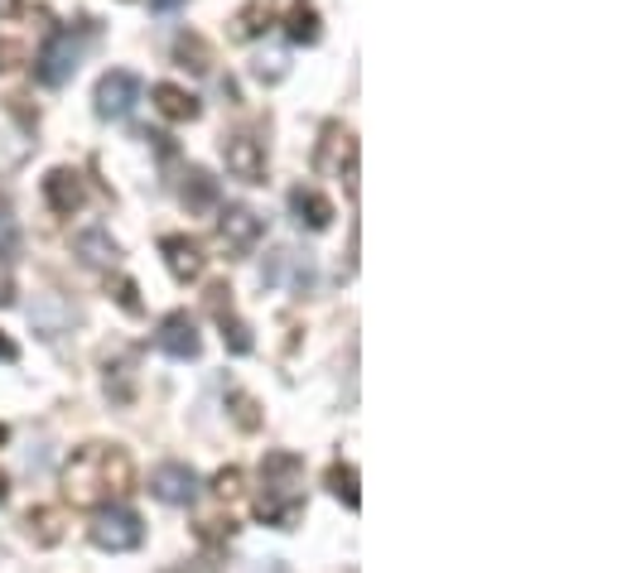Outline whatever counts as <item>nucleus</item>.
Returning <instances> with one entry per match:
<instances>
[{
  "mask_svg": "<svg viewBox=\"0 0 622 573\" xmlns=\"http://www.w3.org/2000/svg\"><path fill=\"white\" fill-rule=\"evenodd\" d=\"M43 202L58 213V217H72V213H82V202H87V188H82V174L78 169H68V165H58L43 174Z\"/></svg>",
  "mask_w": 622,
  "mask_h": 573,
  "instance_id": "12",
  "label": "nucleus"
},
{
  "mask_svg": "<svg viewBox=\"0 0 622 573\" xmlns=\"http://www.w3.org/2000/svg\"><path fill=\"white\" fill-rule=\"evenodd\" d=\"M227 415L237 419L241 434L260 429V405H256V395H246V391H227Z\"/></svg>",
  "mask_w": 622,
  "mask_h": 573,
  "instance_id": "24",
  "label": "nucleus"
},
{
  "mask_svg": "<svg viewBox=\"0 0 622 573\" xmlns=\"http://www.w3.org/2000/svg\"><path fill=\"white\" fill-rule=\"evenodd\" d=\"M174 63L188 68L194 78H203V72H213V49L203 34H179L174 39Z\"/></svg>",
  "mask_w": 622,
  "mask_h": 573,
  "instance_id": "19",
  "label": "nucleus"
},
{
  "mask_svg": "<svg viewBox=\"0 0 622 573\" xmlns=\"http://www.w3.org/2000/svg\"><path fill=\"white\" fill-rule=\"evenodd\" d=\"M174 573H217V569H213V564H179Z\"/></svg>",
  "mask_w": 622,
  "mask_h": 573,
  "instance_id": "35",
  "label": "nucleus"
},
{
  "mask_svg": "<svg viewBox=\"0 0 622 573\" xmlns=\"http://www.w3.org/2000/svg\"><path fill=\"white\" fill-rule=\"evenodd\" d=\"M289 213H295V223L309 227V231H328L333 217H338V213H333V202L318 194V188H304V184L289 188Z\"/></svg>",
  "mask_w": 622,
  "mask_h": 573,
  "instance_id": "15",
  "label": "nucleus"
},
{
  "mask_svg": "<svg viewBox=\"0 0 622 573\" xmlns=\"http://www.w3.org/2000/svg\"><path fill=\"white\" fill-rule=\"evenodd\" d=\"M72 251L82 256V266H92V270H111V266H121V246L111 241V231L107 227H87L72 237Z\"/></svg>",
  "mask_w": 622,
  "mask_h": 573,
  "instance_id": "14",
  "label": "nucleus"
},
{
  "mask_svg": "<svg viewBox=\"0 0 622 573\" xmlns=\"http://www.w3.org/2000/svg\"><path fill=\"white\" fill-rule=\"evenodd\" d=\"M20 14V0H0V20H14Z\"/></svg>",
  "mask_w": 622,
  "mask_h": 573,
  "instance_id": "33",
  "label": "nucleus"
},
{
  "mask_svg": "<svg viewBox=\"0 0 622 573\" xmlns=\"http://www.w3.org/2000/svg\"><path fill=\"white\" fill-rule=\"evenodd\" d=\"M150 492L165 506H194L198 502V473L188 463H159L150 473Z\"/></svg>",
  "mask_w": 622,
  "mask_h": 573,
  "instance_id": "10",
  "label": "nucleus"
},
{
  "mask_svg": "<svg viewBox=\"0 0 622 573\" xmlns=\"http://www.w3.org/2000/svg\"><path fill=\"white\" fill-rule=\"evenodd\" d=\"M6 438H10V429H6V424H0V444H6Z\"/></svg>",
  "mask_w": 622,
  "mask_h": 573,
  "instance_id": "38",
  "label": "nucleus"
},
{
  "mask_svg": "<svg viewBox=\"0 0 622 573\" xmlns=\"http://www.w3.org/2000/svg\"><path fill=\"white\" fill-rule=\"evenodd\" d=\"M159 256H165V266L179 285H194L203 275V246L194 237H165L159 241Z\"/></svg>",
  "mask_w": 622,
  "mask_h": 573,
  "instance_id": "13",
  "label": "nucleus"
},
{
  "mask_svg": "<svg viewBox=\"0 0 622 573\" xmlns=\"http://www.w3.org/2000/svg\"><path fill=\"white\" fill-rule=\"evenodd\" d=\"M145 540V525L136 511H126V506H101L97 511V521H92V545L97 550H111V554H126V550H136Z\"/></svg>",
  "mask_w": 622,
  "mask_h": 573,
  "instance_id": "7",
  "label": "nucleus"
},
{
  "mask_svg": "<svg viewBox=\"0 0 622 573\" xmlns=\"http://www.w3.org/2000/svg\"><path fill=\"white\" fill-rule=\"evenodd\" d=\"M256 516L275 531H295L304 516V458L299 453L275 448L260 458V492H256Z\"/></svg>",
  "mask_w": 622,
  "mask_h": 573,
  "instance_id": "2",
  "label": "nucleus"
},
{
  "mask_svg": "<svg viewBox=\"0 0 622 573\" xmlns=\"http://www.w3.org/2000/svg\"><path fill=\"white\" fill-rule=\"evenodd\" d=\"M260 285L289 289L295 299H304V294L314 289V260L304 251H295V246H275V251L266 256V266H260Z\"/></svg>",
  "mask_w": 622,
  "mask_h": 573,
  "instance_id": "5",
  "label": "nucleus"
},
{
  "mask_svg": "<svg viewBox=\"0 0 622 573\" xmlns=\"http://www.w3.org/2000/svg\"><path fill=\"white\" fill-rule=\"evenodd\" d=\"M155 111L165 116V121H198L203 107H198V97H188L184 87H174V82H155Z\"/></svg>",
  "mask_w": 622,
  "mask_h": 573,
  "instance_id": "18",
  "label": "nucleus"
},
{
  "mask_svg": "<svg viewBox=\"0 0 622 573\" xmlns=\"http://www.w3.org/2000/svg\"><path fill=\"white\" fill-rule=\"evenodd\" d=\"M231 535H237V525H231V521H203L198 525L203 545H223V540H231Z\"/></svg>",
  "mask_w": 622,
  "mask_h": 573,
  "instance_id": "30",
  "label": "nucleus"
},
{
  "mask_svg": "<svg viewBox=\"0 0 622 573\" xmlns=\"http://www.w3.org/2000/svg\"><path fill=\"white\" fill-rule=\"evenodd\" d=\"M6 496H10V477L0 473V502H6Z\"/></svg>",
  "mask_w": 622,
  "mask_h": 573,
  "instance_id": "37",
  "label": "nucleus"
},
{
  "mask_svg": "<svg viewBox=\"0 0 622 573\" xmlns=\"http://www.w3.org/2000/svg\"><path fill=\"white\" fill-rule=\"evenodd\" d=\"M275 20H280V10H275V0H246V6H241L237 14H231V39H237V43L266 39Z\"/></svg>",
  "mask_w": 622,
  "mask_h": 573,
  "instance_id": "16",
  "label": "nucleus"
},
{
  "mask_svg": "<svg viewBox=\"0 0 622 573\" xmlns=\"http://www.w3.org/2000/svg\"><path fill=\"white\" fill-rule=\"evenodd\" d=\"M260 237H266V217L256 208H246V202H231V208H223V217H217V241L227 246L231 260L251 256Z\"/></svg>",
  "mask_w": 622,
  "mask_h": 573,
  "instance_id": "6",
  "label": "nucleus"
},
{
  "mask_svg": "<svg viewBox=\"0 0 622 573\" xmlns=\"http://www.w3.org/2000/svg\"><path fill=\"white\" fill-rule=\"evenodd\" d=\"M0 362H20V347H14L6 333H0Z\"/></svg>",
  "mask_w": 622,
  "mask_h": 573,
  "instance_id": "31",
  "label": "nucleus"
},
{
  "mask_svg": "<svg viewBox=\"0 0 622 573\" xmlns=\"http://www.w3.org/2000/svg\"><path fill=\"white\" fill-rule=\"evenodd\" d=\"M251 72H256V82H266V87H275V82H285L289 78V53H280V49H266L251 63Z\"/></svg>",
  "mask_w": 622,
  "mask_h": 573,
  "instance_id": "27",
  "label": "nucleus"
},
{
  "mask_svg": "<svg viewBox=\"0 0 622 573\" xmlns=\"http://www.w3.org/2000/svg\"><path fill=\"white\" fill-rule=\"evenodd\" d=\"M24 531H29V540H34V545L53 550L58 540H63V516H58L53 506H34V511L24 516Z\"/></svg>",
  "mask_w": 622,
  "mask_h": 573,
  "instance_id": "20",
  "label": "nucleus"
},
{
  "mask_svg": "<svg viewBox=\"0 0 622 573\" xmlns=\"http://www.w3.org/2000/svg\"><path fill=\"white\" fill-rule=\"evenodd\" d=\"M97 34V24L92 20H82L78 29H53L49 39H43V49L34 58V78L43 87H63L72 72L82 68V53H87V39Z\"/></svg>",
  "mask_w": 622,
  "mask_h": 573,
  "instance_id": "3",
  "label": "nucleus"
},
{
  "mask_svg": "<svg viewBox=\"0 0 622 573\" xmlns=\"http://www.w3.org/2000/svg\"><path fill=\"white\" fill-rule=\"evenodd\" d=\"M357 482H362V477H357V467H353V463H333L328 473H324V487H328L333 496H338V502H343L347 511H357V506H362V487H357Z\"/></svg>",
  "mask_w": 622,
  "mask_h": 573,
  "instance_id": "21",
  "label": "nucleus"
},
{
  "mask_svg": "<svg viewBox=\"0 0 622 573\" xmlns=\"http://www.w3.org/2000/svg\"><path fill=\"white\" fill-rule=\"evenodd\" d=\"M179 6H188V0H150V10H155V14H174Z\"/></svg>",
  "mask_w": 622,
  "mask_h": 573,
  "instance_id": "32",
  "label": "nucleus"
},
{
  "mask_svg": "<svg viewBox=\"0 0 622 573\" xmlns=\"http://www.w3.org/2000/svg\"><path fill=\"white\" fill-rule=\"evenodd\" d=\"M24 256V237H20V223L10 217V208L0 202V266H14Z\"/></svg>",
  "mask_w": 622,
  "mask_h": 573,
  "instance_id": "25",
  "label": "nucleus"
},
{
  "mask_svg": "<svg viewBox=\"0 0 622 573\" xmlns=\"http://www.w3.org/2000/svg\"><path fill=\"white\" fill-rule=\"evenodd\" d=\"M92 101H97L101 121H126V116L136 111V101H140V78H136V72H126V68H111L107 78L97 82Z\"/></svg>",
  "mask_w": 622,
  "mask_h": 573,
  "instance_id": "8",
  "label": "nucleus"
},
{
  "mask_svg": "<svg viewBox=\"0 0 622 573\" xmlns=\"http://www.w3.org/2000/svg\"><path fill=\"white\" fill-rule=\"evenodd\" d=\"M111 294H116V304H121L130 318H140L145 304H140V285L130 280V275H116V280H111Z\"/></svg>",
  "mask_w": 622,
  "mask_h": 573,
  "instance_id": "28",
  "label": "nucleus"
},
{
  "mask_svg": "<svg viewBox=\"0 0 622 573\" xmlns=\"http://www.w3.org/2000/svg\"><path fill=\"white\" fill-rule=\"evenodd\" d=\"M130 376H136V362H121V366H111L107 362V395H111V401H136V381H130Z\"/></svg>",
  "mask_w": 622,
  "mask_h": 573,
  "instance_id": "26",
  "label": "nucleus"
},
{
  "mask_svg": "<svg viewBox=\"0 0 622 573\" xmlns=\"http://www.w3.org/2000/svg\"><path fill=\"white\" fill-rule=\"evenodd\" d=\"M213 496H223V502H237V496H241V467H223V473L213 477Z\"/></svg>",
  "mask_w": 622,
  "mask_h": 573,
  "instance_id": "29",
  "label": "nucleus"
},
{
  "mask_svg": "<svg viewBox=\"0 0 622 573\" xmlns=\"http://www.w3.org/2000/svg\"><path fill=\"white\" fill-rule=\"evenodd\" d=\"M223 159H227V174L237 184H266V145L256 136H227L223 140Z\"/></svg>",
  "mask_w": 622,
  "mask_h": 573,
  "instance_id": "9",
  "label": "nucleus"
},
{
  "mask_svg": "<svg viewBox=\"0 0 622 573\" xmlns=\"http://www.w3.org/2000/svg\"><path fill=\"white\" fill-rule=\"evenodd\" d=\"M10 58H14V49H10V43H0V72L10 68Z\"/></svg>",
  "mask_w": 622,
  "mask_h": 573,
  "instance_id": "36",
  "label": "nucleus"
},
{
  "mask_svg": "<svg viewBox=\"0 0 622 573\" xmlns=\"http://www.w3.org/2000/svg\"><path fill=\"white\" fill-rule=\"evenodd\" d=\"M314 169L318 174H338L347 184V194H357V140L343 121H328L324 126V140H318V155H314Z\"/></svg>",
  "mask_w": 622,
  "mask_h": 573,
  "instance_id": "4",
  "label": "nucleus"
},
{
  "mask_svg": "<svg viewBox=\"0 0 622 573\" xmlns=\"http://www.w3.org/2000/svg\"><path fill=\"white\" fill-rule=\"evenodd\" d=\"M10 304H14V285L0 280V308H10Z\"/></svg>",
  "mask_w": 622,
  "mask_h": 573,
  "instance_id": "34",
  "label": "nucleus"
},
{
  "mask_svg": "<svg viewBox=\"0 0 622 573\" xmlns=\"http://www.w3.org/2000/svg\"><path fill=\"white\" fill-rule=\"evenodd\" d=\"M155 347L165 352V357H174V362H194L203 352V337L194 328V318H188L184 308H174V314H165V323H159Z\"/></svg>",
  "mask_w": 622,
  "mask_h": 573,
  "instance_id": "11",
  "label": "nucleus"
},
{
  "mask_svg": "<svg viewBox=\"0 0 622 573\" xmlns=\"http://www.w3.org/2000/svg\"><path fill=\"white\" fill-rule=\"evenodd\" d=\"M285 34H289V43H318L324 39V20H318V10H309V6H295L289 10V20H285Z\"/></svg>",
  "mask_w": 622,
  "mask_h": 573,
  "instance_id": "23",
  "label": "nucleus"
},
{
  "mask_svg": "<svg viewBox=\"0 0 622 573\" xmlns=\"http://www.w3.org/2000/svg\"><path fill=\"white\" fill-rule=\"evenodd\" d=\"M58 487L78 511H101L136 487V463L121 444H82L58 473Z\"/></svg>",
  "mask_w": 622,
  "mask_h": 573,
  "instance_id": "1",
  "label": "nucleus"
},
{
  "mask_svg": "<svg viewBox=\"0 0 622 573\" xmlns=\"http://www.w3.org/2000/svg\"><path fill=\"white\" fill-rule=\"evenodd\" d=\"M184 208L188 213H213L217 208V179L203 165H188L184 169V188H179Z\"/></svg>",
  "mask_w": 622,
  "mask_h": 573,
  "instance_id": "17",
  "label": "nucleus"
},
{
  "mask_svg": "<svg viewBox=\"0 0 622 573\" xmlns=\"http://www.w3.org/2000/svg\"><path fill=\"white\" fill-rule=\"evenodd\" d=\"M213 318H217V328H223V347L231 352V357H251V347H256L251 328H246L231 308H223V314H213Z\"/></svg>",
  "mask_w": 622,
  "mask_h": 573,
  "instance_id": "22",
  "label": "nucleus"
}]
</instances>
